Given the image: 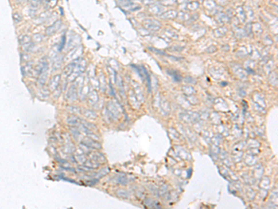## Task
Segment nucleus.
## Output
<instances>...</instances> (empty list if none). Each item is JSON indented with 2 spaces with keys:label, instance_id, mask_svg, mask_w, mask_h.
<instances>
[{
  "label": "nucleus",
  "instance_id": "20e7f679",
  "mask_svg": "<svg viewBox=\"0 0 278 209\" xmlns=\"http://www.w3.org/2000/svg\"><path fill=\"white\" fill-rule=\"evenodd\" d=\"M82 51H83V49L79 47V49H76L75 50L70 52V53L66 56V61H71V60H74V59L79 58V56L81 55Z\"/></svg>",
  "mask_w": 278,
  "mask_h": 209
},
{
  "label": "nucleus",
  "instance_id": "6e6552de",
  "mask_svg": "<svg viewBox=\"0 0 278 209\" xmlns=\"http://www.w3.org/2000/svg\"><path fill=\"white\" fill-rule=\"evenodd\" d=\"M75 66H76V63H74V62L68 64V65L66 66V68H65V70H64V74H65L67 77H68V76H69L72 73V71H73V68Z\"/></svg>",
  "mask_w": 278,
  "mask_h": 209
},
{
  "label": "nucleus",
  "instance_id": "4468645a",
  "mask_svg": "<svg viewBox=\"0 0 278 209\" xmlns=\"http://www.w3.org/2000/svg\"><path fill=\"white\" fill-rule=\"evenodd\" d=\"M65 41H66V37H65V35H63V37H61V41H60V43L59 44V52L63 49L64 46H65Z\"/></svg>",
  "mask_w": 278,
  "mask_h": 209
},
{
  "label": "nucleus",
  "instance_id": "9d476101",
  "mask_svg": "<svg viewBox=\"0 0 278 209\" xmlns=\"http://www.w3.org/2000/svg\"><path fill=\"white\" fill-rule=\"evenodd\" d=\"M35 47H35L34 42H30V43L26 44V45L22 46V49L25 52H33L35 49Z\"/></svg>",
  "mask_w": 278,
  "mask_h": 209
},
{
  "label": "nucleus",
  "instance_id": "7ed1b4c3",
  "mask_svg": "<svg viewBox=\"0 0 278 209\" xmlns=\"http://www.w3.org/2000/svg\"><path fill=\"white\" fill-rule=\"evenodd\" d=\"M59 82H60V74H55L54 76H52L49 84H48V87H49L50 91H55L59 86Z\"/></svg>",
  "mask_w": 278,
  "mask_h": 209
},
{
  "label": "nucleus",
  "instance_id": "0eeeda50",
  "mask_svg": "<svg viewBox=\"0 0 278 209\" xmlns=\"http://www.w3.org/2000/svg\"><path fill=\"white\" fill-rule=\"evenodd\" d=\"M19 40H20V44H21L22 46H24V45H26V44L32 42V38L29 37V35H27V34L21 35Z\"/></svg>",
  "mask_w": 278,
  "mask_h": 209
},
{
  "label": "nucleus",
  "instance_id": "dca6fc26",
  "mask_svg": "<svg viewBox=\"0 0 278 209\" xmlns=\"http://www.w3.org/2000/svg\"><path fill=\"white\" fill-rule=\"evenodd\" d=\"M53 62H54V63H53V72H55V71H57V70H59V68H60V64H61V63H60V62H57V61H56V60H53Z\"/></svg>",
  "mask_w": 278,
  "mask_h": 209
},
{
  "label": "nucleus",
  "instance_id": "f8f14e48",
  "mask_svg": "<svg viewBox=\"0 0 278 209\" xmlns=\"http://www.w3.org/2000/svg\"><path fill=\"white\" fill-rule=\"evenodd\" d=\"M67 123L69 124H71V126H77L79 124V120L78 118L74 117V116H71V117L67 119Z\"/></svg>",
  "mask_w": 278,
  "mask_h": 209
},
{
  "label": "nucleus",
  "instance_id": "ddd939ff",
  "mask_svg": "<svg viewBox=\"0 0 278 209\" xmlns=\"http://www.w3.org/2000/svg\"><path fill=\"white\" fill-rule=\"evenodd\" d=\"M22 19V15L20 14V13L15 12V13L13 14V20H14L15 23H19V22H21Z\"/></svg>",
  "mask_w": 278,
  "mask_h": 209
},
{
  "label": "nucleus",
  "instance_id": "f257e3e1",
  "mask_svg": "<svg viewBox=\"0 0 278 209\" xmlns=\"http://www.w3.org/2000/svg\"><path fill=\"white\" fill-rule=\"evenodd\" d=\"M47 75H48V63L46 61L43 65L41 72H40V74L38 75V83L40 86L45 85V83L47 79Z\"/></svg>",
  "mask_w": 278,
  "mask_h": 209
},
{
  "label": "nucleus",
  "instance_id": "39448f33",
  "mask_svg": "<svg viewBox=\"0 0 278 209\" xmlns=\"http://www.w3.org/2000/svg\"><path fill=\"white\" fill-rule=\"evenodd\" d=\"M83 143L84 145H86L87 147H90V148H95V149H100V144H98L96 141H94V140L92 139H83Z\"/></svg>",
  "mask_w": 278,
  "mask_h": 209
},
{
  "label": "nucleus",
  "instance_id": "423d86ee",
  "mask_svg": "<svg viewBox=\"0 0 278 209\" xmlns=\"http://www.w3.org/2000/svg\"><path fill=\"white\" fill-rule=\"evenodd\" d=\"M50 13L49 12H47V11H46V12H44V13H42V14H40V16H39V17L37 18V19H36V22L35 23H43V22H46L47 21V20H48V18H49L50 17V16L51 15H49Z\"/></svg>",
  "mask_w": 278,
  "mask_h": 209
},
{
  "label": "nucleus",
  "instance_id": "1a4fd4ad",
  "mask_svg": "<svg viewBox=\"0 0 278 209\" xmlns=\"http://www.w3.org/2000/svg\"><path fill=\"white\" fill-rule=\"evenodd\" d=\"M66 97L67 99H69L71 100H73L75 99V87L74 86H71L70 87V89L68 90V93L66 94Z\"/></svg>",
  "mask_w": 278,
  "mask_h": 209
},
{
  "label": "nucleus",
  "instance_id": "2eb2a0df",
  "mask_svg": "<svg viewBox=\"0 0 278 209\" xmlns=\"http://www.w3.org/2000/svg\"><path fill=\"white\" fill-rule=\"evenodd\" d=\"M30 1V5L31 7H37V6L40 4V2L42 1V0H29Z\"/></svg>",
  "mask_w": 278,
  "mask_h": 209
},
{
  "label": "nucleus",
  "instance_id": "f03ea898",
  "mask_svg": "<svg viewBox=\"0 0 278 209\" xmlns=\"http://www.w3.org/2000/svg\"><path fill=\"white\" fill-rule=\"evenodd\" d=\"M61 25H62L61 21H56L53 23V24L49 25L46 29V34L48 35V37H51V35H53L54 34H56L60 29Z\"/></svg>",
  "mask_w": 278,
  "mask_h": 209
},
{
  "label": "nucleus",
  "instance_id": "9b49d317",
  "mask_svg": "<svg viewBox=\"0 0 278 209\" xmlns=\"http://www.w3.org/2000/svg\"><path fill=\"white\" fill-rule=\"evenodd\" d=\"M32 40H33L34 44L35 43H37V44L41 43L44 40V35L41 34H34V37H33V38H32Z\"/></svg>",
  "mask_w": 278,
  "mask_h": 209
}]
</instances>
